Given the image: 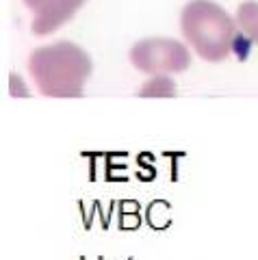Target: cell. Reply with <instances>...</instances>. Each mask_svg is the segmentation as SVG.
Wrapping results in <instances>:
<instances>
[{
	"label": "cell",
	"mask_w": 258,
	"mask_h": 260,
	"mask_svg": "<svg viewBox=\"0 0 258 260\" xmlns=\"http://www.w3.org/2000/svg\"><path fill=\"white\" fill-rule=\"evenodd\" d=\"M91 70V56L72 42H56L35 48L28 56L30 76L39 91L48 98L83 95Z\"/></svg>",
	"instance_id": "cell-1"
},
{
	"label": "cell",
	"mask_w": 258,
	"mask_h": 260,
	"mask_svg": "<svg viewBox=\"0 0 258 260\" xmlns=\"http://www.w3.org/2000/svg\"><path fill=\"white\" fill-rule=\"evenodd\" d=\"M182 37L204 61H223L237 37L230 13L213 0H191L180 13Z\"/></svg>",
	"instance_id": "cell-2"
},
{
	"label": "cell",
	"mask_w": 258,
	"mask_h": 260,
	"mask_svg": "<svg viewBox=\"0 0 258 260\" xmlns=\"http://www.w3.org/2000/svg\"><path fill=\"white\" fill-rule=\"evenodd\" d=\"M131 63L139 72L150 76L158 74H178L191 65V54L187 46L178 39L150 37L141 39L131 48Z\"/></svg>",
	"instance_id": "cell-3"
},
{
	"label": "cell",
	"mask_w": 258,
	"mask_h": 260,
	"mask_svg": "<svg viewBox=\"0 0 258 260\" xmlns=\"http://www.w3.org/2000/svg\"><path fill=\"white\" fill-rule=\"evenodd\" d=\"M33 11L30 30L35 35H50L61 24H66L85 5V0H22Z\"/></svg>",
	"instance_id": "cell-4"
},
{
	"label": "cell",
	"mask_w": 258,
	"mask_h": 260,
	"mask_svg": "<svg viewBox=\"0 0 258 260\" xmlns=\"http://www.w3.org/2000/svg\"><path fill=\"white\" fill-rule=\"evenodd\" d=\"M237 26L241 28V32H243L249 42L258 44V3L256 0H247V3L239 5Z\"/></svg>",
	"instance_id": "cell-5"
},
{
	"label": "cell",
	"mask_w": 258,
	"mask_h": 260,
	"mask_svg": "<svg viewBox=\"0 0 258 260\" xmlns=\"http://www.w3.org/2000/svg\"><path fill=\"white\" fill-rule=\"evenodd\" d=\"M141 98H174L176 95V85L172 78H167L165 74L152 76L146 85L139 89Z\"/></svg>",
	"instance_id": "cell-6"
}]
</instances>
